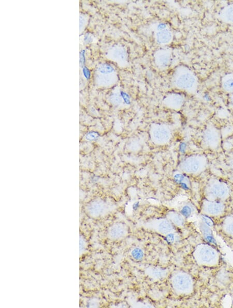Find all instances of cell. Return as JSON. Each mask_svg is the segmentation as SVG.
Wrapping results in <instances>:
<instances>
[{
    "label": "cell",
    "mask_w": 233,
    "mask_h": 308,
    "mask_svg": "<svg viewBox=\"0 0 233 308\" xmlns=\"http://www.w3.org/2000/svg\"><path fill=\"white\" fill-rule=\"evenodd\" d=\"M205 193L207 200L223 202L230 197L231 190L229 185L225 182L213 178L207 182Z\"/></svg>",
    "instance_id": "6da1fadb"
},
{
    "label": "cell",
    "mask_w": 233,
    "mask_h": 308,
    "mask_svg": "<svg viewBox=\"0 0 233 308\" xmlns=\"http://www.w3.org/2000/svg\"><path fill=\"white\" fill-rule=\"evenodd\" d=\"M194 257L200 265L213 267L219 262V255L218 252L208 245H199L194 252Z\"/></svg>",
    "instance_id": "7a4b0ae2"
},
{
    "label": "cell",
    "mask_w": 233,
    "mask_h": 308,
    "mask_svg": "<svg viewBox=\"0 0 233 308\" xmlns=\"http://www.w3.org/2000/svg\"><path fill=\"white\" fill-rule=\"evenodd\" d=\"M208 159L202 155H194L186 158L182 163L183 171L193 175L203 172L207 168Z\"/></svg>",
    "instance_id": "3957f363"
},
{
    "label": "cell",
    "mask_w": 233,
    "mask_h": 308,
    "mask_svg": "<svg viewBox=\"0 0 233 308\" xmlns=\"http://www.w3.org/2000/svg\"><path fill=\"white\" fill-rule=\"evenodd\" d=\"M172 284L174 290L182 295L190 294L193 291V280L189 275L185 273L175 274L172 279Z\"/></svg>",
    "instance_id": "277c9868"
},
{
    "label": "cell",
    "mask_w": 233,
    "mask_h": 308,
    "mask_svg": "<svg viewBox=\"0 0 233 308\" xmlns=\"http://www.w3.org/2000/svg\"><path fill=\"white\" fill-rule=\"evenodd\" d=\"M175 83L177 87L187 91L194 90L197 84L195 76L192 72L186 68L177 71Z\"/></svg>",
    "instance_id": "5b68a950"
},
{
    "label": "cell",
    "mask_w": 233,
    "mask_h": 308,
    "mask_svg": "<svg viewBox=\"0 0 233 308\" xmlns=\"http://www.w3.org/2000/svg\"><path fill=\"white\" fill-rule=\"evenodd\" d=\"M204 146L210 150H217L221 146V136L220 130L214 125L209 126L203 136Z\"/></svg>",
    "instance_id": "8992f818"
},
{
    "label": "cell",
    "mask_w": 233,
    "mask_h": 308,
    "mask_svg": "<svg viewBox=\"0 0 233 308\" xmlns=\"http://www.w3.org/2000/svg\"><path fill=\"white\" fill-rule=\"evenodd\" d=\"M202 208L208 215L219 216L225 213L226 206L223 202L206 200L203 204Z\"/></svg>",
    "instance_id": "52a82bcc"
},
{
    "label": "cell",
    "mask_w": 233,
    "mask_h": 308,
    "mask_svg": "<svg viewBox=\"0 0 233 308\" xmlns=\"http://www.w3.org/2000/svg\"><path fill=\"white\" fill-rule=\"evenodd\" d=\"M127 233L128 230L125 225L116 224L109 227L107 234L110 239L116 240L124 238Z\"/></svg>",
    "instance_id": "ba28073f"
},
{
    "label": "cell",
    "mask_w": 233,
    "mask_h": 308,
    "mask_svg": "<svg viewBox=\"0 0 233 308\" xmlns=\"http://www.w3.org/2000/svg\"><path fill=\"white\" fill-rule=\"evenodd\" d=\"M218 17L222 21L229 24H233V3H228L221 8Z\"/></svg>",
    "instance_id": "9c48e42d"
},
{
    "label": "cell",
    "mask_w": 233,
    "mask_h": 308,
    "mask_svg": "<svg viewBox=\"0 0 233 308\" xmlns=\"http://www.w3.org/2000/svg\"><path fill=\"white\" fill-rule=\"evenodd\" d=\"M105 204L102 202H94L89 205L87 207V212L93 217L102 216L106 212Z\"/></svg>",
    "instance_id": "30bf717a"
},
{
    "label": "cell",
    "mask_w": 233,
    "mask_h": 308,
    "mask_svg": "<svg viewBox=\"0 0 233 308\" xmlns=\"http://www.w3.org/2000/svg\"><path fill=\"white\" fill-rule=\"evenodd\" d=\"M221 85L225 91L233 94V73L225 75L222 79Z\"/></svg>",
    "instance_id": "8fae6325"
},
{
    "label": "cell",
    "mask_w": 233,
    "mask_h": 308,
    "mask_svg": "<svg viewBox=\"0 0 233 308\" xmlns=\"http://www.w3.org/2000/svg\"><path fill=\"white\" fill-rule=\"evenodd\" d=\"M157 229L162 234H169L173 230V227L170 222L163 220L157 224Z\"/></svg>",
    "instance_id": "7c38bea8"
},
{
    "label": "cell",
    "mask_w": 233,
    "mask_h": 308,
    "mask_svg": "<svg viewBox=\"0 0 233 308\" xmlns=\"http://www.w3.org/2000/svg\"><path fill=\"white\" fill-rule=\"evenodd\" d=\"M223 226L225 232L229 236L233 237V217L230 216L226 218Z\"/></svg>",
    "instance_id": "4fadbf2b"
},
{
    "label": "cell",
    "mask_w": 233,
    "mask_h": 308,
    "mask_svg": "<svg viewBox=\"0 0 233 308\" xmlns=\"http://www.w3.org/2000/svg\"><path fill=\"white\" fill-rule=\"evenodd\" d=\"M172 221L177 225L182 226L184 224V219L178 213H173L170 215Z\"/></svg>",
    "instance_id": "5bb4252c"
},
{
    "label": "cell",
    "mask_w": 233,
    "mask_h": 308,
    "mask_svg": "<svg viewBox=\"0 0 233 308\" xmlns=\"http://www.w3.org/2000/svg\"><path fill=\"white\" fill-rule=\"evenodd\" d=\"M160 35L158 36V41H160L161 43L168 42L172 38L171 34L169 31L166 32H162L160 33Z\"/></svg>",
    "instance_id": "9a60e30c"
},
{
    "label": "cell",
    "mask_w": 233,
    "mask_h": 308,
    "mask_svg": "<svg viewBox=\"0 0 233 308\" xmlns=\"http://www.w3.org/2000/svg\"><path fill=\"white\" fill-rule=\"evenodd\" d=\"M132 256L136 260H140L143 257V252L140 249H135L132 252Z\"/></svg>",
    "instance_id": "2e32d148"
},
{
    "label": "cell",
    "mask_w": 233,
    "mask_h": 308,
    "mask_svg": "<svg viewBox=\"0 0 233 308\" xmlns=\"http://www.w3.org/2000/svg\"><path fill=\"white\" fill-rule=\"evenodd\" d=\"M86 248V242L85 241V239L82 237H81V239H80V251H81V254H82L83 251H84V250H85Z\"/></svg>",
    "instance_id": "e0dca14e"
},
{
    "label": "cell",
    "mask_w": 233,
    "mask_h": 308,
    "mask_svg": "<svg viewBox=\"0 0 233 308\" xmlns=\"http://www.w3.org/2000/svg\"><path fill=\"white\" fill-rule=\"evenodd\" d=\"M227 163L229 168L233 171V155L229 157L227 160Z\"/></svg>",
    "instance_id": "ac0fdd59"
}]
</instances>
